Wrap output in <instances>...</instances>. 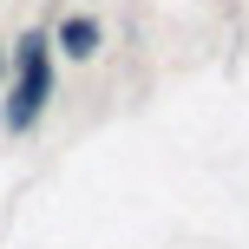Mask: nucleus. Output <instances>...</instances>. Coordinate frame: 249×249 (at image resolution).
I'll return each mask as SVG.
<instances>
[{
	"label": "nucleus",
	"mask_w": 249,
	"mask_h": 249,
	"mask_svg": "<svg viewBox=\"0 0 249 249\" xmlns=\"http://www.w3.org/2000/svg\"><path fill=\"white\" fill-rule=\"evenodd\" d=\"M53 99V59H46V33H26L20 39V79H13V99H7V131H33L39 112Z\"/></svg>",
	"instance_id": "f257e3e1"
},
{
	"label": "nucleus",
	"mask_w": 249,
	"mask_h": 249,
	"mask_svg": "<svg viewBox=\"0 0 249 249\" xmlns=\"http://www.w3.org/2000/svg\"><path fill=\"white\" fill-rule=\"evenodd\" d=\"M59 46H66V59H92L99 53V20H86V13L59 20Z\"/></svg>",
	"instance_id": "f03ea898"
}]
</instances>
